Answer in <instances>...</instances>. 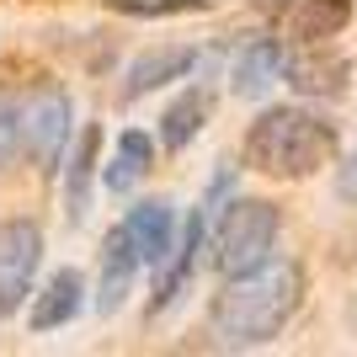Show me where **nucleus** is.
<instances>
[{"mask_svg":"<svg viewBox=\"0 0 357 357\" xmlns=\"http://www.w3.org/2000/svg\"><path fill=\"white\" fill-rule=\"evenodd\" d=\"M304 304V267L294 256H267L245 272H229L208 304V336L224 352H251L288 331Z\"/></svg>","mask_w":357,"mask_h":357,"instance_id":"obj_1","label":"nucleus"},{"mask_svg":"<svg viewBox=\"0 0 357 357\" xmlns=\"http://www.w3.org/2000/svg\"><path fill=\"white\" fill-rule=\"evenodd\" d=\"M342 149L336 123L310 107H267L245 134V165L272 181H304L326 171Z\"/></svg>","mask_w":357,"mask_h":357,"instance_id":"obj_2","label":"nucleus"},{"mask_svg":"<svg viewBox=\"0 0 357 357\" xmlns=\"http://www.w3.org/2000/svg\"><path fill=\"white\" fill-rule=\"evenodd\" d=\"M278 229H283V213L267 197H229L219 208L213 224V267L229 278V272H245L256 261H267L272 245H278Z\"/></svg>","mask_w":357,"mask_h":357,"instance_id":"obj_3","label":"nucleus"},{"mask_svg":"<svg viewBox=\"0 0 357 357\" xmlns=\"http://www.w3.org/2000/svg\"><path fill=\"white\" fill-rule=\"evenodd\" d=\"M70 123H75V102H70V91L54 86V80H43V86L22 102V149H27V160L38 165V171H54V165L64 160Z\"/></svg>","mask_w":357,"mask_h":357,"instance_id":"obj_4","label":"nucleus"},{"mask_svg":"<svg viewBox=\"0 0 357 357\" xmlns=\"http://www.w3.org/2000/svg\"><path fill=\"white\" fill-rule=\"evenodd\" d=\"M43 267V229L38 219H0V320H11L32 298Z\"/></svg>","mask_w":357,"mask_h":357,"instance_id":"obj_5","label":"nucleus"},{"mask_svg":"<svg viewBox=\"0 0 357 357\" xmlns=\"http://www.w3.org/2000/svg\"><path fill=\"white\" fill-rule=\"evenodd\" d=\"M283 80L298 96H342L352 80V59L331 43H294L283 54Z\"/></svg>","mask_w":357,"mask_h":357,"instance_id":"obj_6","label":"nucleus"},{"mask_svg":"<svg viewBox=\"0 0 357 357\" xmlns=\"http://www.w3.org/2000/svg\"><path fill=\"white\" fill-rule=\"evenodd\" d=\"M128 240L139 251V267H155L160 272L171 256H176V240H181V224H176V203L171 197H149V203H134L128 219H123Z\"/></svg>","mask_w":357,"mask_h":357,"instance_id":"obj_7","label":"nucleus"},{"mask_svg":"<svg viewBox=\"0 0 357 357\" xmlns=\"http://www.w3.org/2000/svg\"><path fill=\"white\" fill-rule=\"evenodd\" d=\"M208 213L213 208H197L192 219L181 224L176 256L160 267V283H155V298H149V314H165L181 294H187V283H192V272H197V251H203V240H208Z\"/></svg>","mask_w":357,"mask_h":357,"instance_id":"obj_8","label":"nucleus"},{"mask_svg":"<svg viewBox=\"0 0 357 357\" xmlns=\"http://www.w3.org/2000/svg\"><path fill=\"white\" fill-rule=\"evenodd\" d=\"M197 59H203V54L187 48V43L139 54V59L128 64V75H123V102H139V96H149V91H160V86H171V80H181V75H192Z\"/></svg>","mask_w":357,"mask_h":357,"instance_id":"obj_9","label":"nucleus"},{"mask_svg":"<svg viewBox=\"0 0 357 357\" xmlns=\"http://www.w3.org/2000/svg\"><path fill=\"white\" fill-rule=\"evenodd\" d=\"M134 278H139V251L134 240H128V229H107L102 240V288H96V310L102 314H118L123 304H128V294H134Z\"/></svg>","mask_w":357,"mask_h":357,"instance_id":"obj_10","label":"nucleus"},{"mask_svg":"<svg viewBox=\"0 0 357 357\" xmlns=\"http://www.w3.org/2000/svg\"><path fill=\"white\" fill-rule=\"evenodd\" d=\"M283 80V43L278 38H245L235 48V64H229V86L235 96H267L272 86Z\"/></svg>","mask_w":357,"mask_h":357,"instance_id":"obj_11","label":"nucleus"},{"mask_svg":"<svg viewBox=\"0 0 357 357\" xmlns=\"http://www.w3.org/2000/svg\"><path fill=\"white\" fill-rule=\"evenodd\" d=\"M96 155H102V128L86 123V128L75 134V144L64 149V213H70V224H80V219H86V208H91Z\"/></svg>","mask_w":357,"mask_h":357,"instance_id":"obj_12","label":"nucleus"},{"mask_svg":"<svg viewBox=\"0 0 357 357\" xmlns=\"http://www.w3.org/2000/svg\"><path fill=\"white\" fill-rule=\"evenodd\" d=\"M80 310H86V278L75 267H64V272H54L43 283V294H32L27 326L32 331H59V326H70Z\"/></svg>","mask_w":357,"mask_h":357,"instance_id":"obj_13","label":"nucleus"},{"mask_svg":"<svg viewBox=\"0 0 357 357\" xmlns=\"http://www.w3.org/2000/svg\"><path fill=\"white\" fill-rule=\"evenodd\" d=\"M208 112H213V91L208 86H187L176 102L160 112V144L165 149H187L197 134H203Z\"/></svg>","mask_w":357,"mask_h":357,"instance_id":"obj_14","label":"nucleus"},{"mask_svg":"<svg viewBox=\"0 0 357 357\" xmlns=\"http://www.w3.org/2000/svg\"><path fill=\"white\" fill-rule=\"evenodd\" d=\"M149 165H155V139L139 134V128L118 134V149H112V160H107V171H102L107 192H134Z\"/></svg>","mask_w":357,"mask_h":357,"instance_id":"obj_15","label":"nucleus"},{"mask_svg":"<svg viewBox=\"0 0 357 357\" xmlns=\"http://www.w3.org/2000/svg\"><path fill=\"white\" fill-rule=\"evenodd\" d=\"M352 22V0H298L294 6V43H331Z\"/></svg>","mask_w":357,"mask_h":357,"instance_id":"obj_16","label":"nucleus"},{"mask_svg":"<svg viewBox=\"0 0 357 357\" xmlns=\"http://www.w3.org/2000/svg\"><path fill=\"white\" fill-rule=\"evenodd\" d=\"M16 149H22V102L0 86V165H11Z\"/></svg>","mask_w":357,"mask_h":357,"instance_id":"obj_17","label":"nucleus"},{"mask_svg":"<svg viewBox=\"0 0 357 357\" xmlns=\"http://www.w3.org/2000/svg\"><path fill=\"white\" fill-rule=\"evenodd\" d=\"M107 6L128 16H181V11H203L208 0H107Z\"/></svg>","mask_w":357,"mask_h":357,"instance_id":"obj_18","label":"nucleus"},{"mask_svg":"<svg viewBox=\"0 0 357 357\" xmlns=\"http://www.w3.org/2000/svg\"><path fill=\"white\" fill-rule=\"evenodd\" d=\"M336 197L357 208V149H352V155L342 160V171H336Z\"/></svg>","mask_w":357,"mask_h":357,"instance_id":"obj_19","label":"nucleus"},{"mask_svg":"<svg viewBox=\"0 0 357 357\" xmlns=\"http://www.w3.org/2000/svg\"><path fill=\"white\" fill-rule=\"evenodd\" d=\"M347 320H352V331H357V298H352V310H347Z\"/></svg>","mask_w":357,"mask_h":357,"instance_id":"obj_20","label":"nucleus"},{"mask_svg":"<svg viewBox=\"0 0 357 357\" xmlns=\"http://www.w3.org/2000/svg\"><path fill=\"white\" fill-rule=\"evenodd\" d=\"M267 6H283V0H267Z\"/></svg>","mask_w":357,"mask_h":357,"instance_id":"obj_21","label":"nucleus"}]
</instances>
